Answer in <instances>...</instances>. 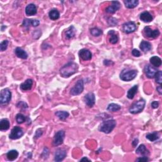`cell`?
Instances as JSON below:
<instances>
[{
    "label": "cell",
    "instance_id": "3957f363",
    "mask_svg": "<svg viewBox=\"0 0 162 162\" xmlns=\"http://www.w3.org/2000/svg\"><path fill=\"white\" fill-rule=\"evenodd\" d=\"M137 74V70L124 69L120 74V78L124 81H130L135 79Z\"/></svg>",
    "mask_w": 162,
    "mask_h": 162
},
{
    "label": "cell",
    "instance_id": "d6a6232c",
    "mask_svg": "<svg viewBox=\"0 0 162 162\" xmlns=\"http://www.w3.org/2000/svg\"><path fill=\"white\" fill-rule=\"evenodd\" d=\"M121 109V106L120 105H117V104L115 103H111L110 104L108 105V108H107V110L110 112H117L118 110H120Z\"/></svg>",
    "mask_w": 162,
    "mask_h": 162
},
{
    "label": "cell",
    "instance_id": "7402d4cb",
    "mask_svg": "<svg viewBox=\"0 0 162 162\" xmlns=\"http://www.w3.org/2000/svg\"><path fill=\"white\" fill-rule=\"evenodd\" d=\"M140 49L144 52H148L150 51L152 48V46L150 42L148 41H143L140 44Z\"/></svg>",
    "mask_w": 162,
    "mask_h": 162
},
{
    "label": "cell",
    "instance_id": "f546056e",
    "mask_svg": "<svg viewBox=\"0 0 162 162\" xmlns=\"http://www.w3.org/2000/svg\"><path fill=\"white\" fill-rule=\"evenodd\" d=\"M75 29L74 26H71L70 27L69 29L66 30L65 32V34H66V37L67 39H71L73 38L75 36Z\"/></svg>",
    "mask_w": 162,
    "mask_h": 162
},
{
    "label": "cell",
    "instance_id": "cb8c5ba5",
    "mask_svg": "<svg viewBox=\"0 0 162 162\" xmlns=\"http://www.w3.org/2000/svg\"><path fill=\"white\" fill-rule=\"evenodd\" d=\"M137 89H138V85H135L134 86L130 88V89L128 91L127 97L130 99H132L134 98V96L136 95V94L137 92Z\"/></svg>",
    "mask_w": 162,
    "mask_h": 162
},
{
    "label": "cell",
    "instance_id": "6da1fadb",
    "mask_svg": "<svg viewBox=\"0 0 162 162\" xmlns=\"http://www.w3.org/2000/svg\"><path fill=\"white\" fill-rule=\"evenodd\" d=\"M78 69L79 67L77 64L74 62H69L60 69V72L62 77H69L77 72Z\"/></svg>",
    "mask_w": 162,
    "mask_h": 162
},
{
    "label": "cell",
    "instance_id": "7bdbcfd3",
    "mask_svg": "<svg viewBox=\"0 0 162 162\" xmlns=\"http://www.w3.org/2000/svg\"><path fill=\"white\" fill-rule=\"evenodd\" d=\"M159 106V103L157 101H154V102H153L151 103V107L153 108H157Z\"/></svg>",
    "mask_w": 162,
    "mask_h": 162
},
{
    "label": "cell",
    "instance_id": "bcb514c9",
    "mask_svg": "<svg viewBox=\"0 0 162 162\" xmlns=\"http://www.w3.org/2000/svg\"><path fill=\"white\" fill-rule=\"evenodd\" d=\"M139 142V140L137 139H135L132 142V145L134 146V147H136V146L137 145V144H138Z\"/></svg>",
    "mask_w": 162,
    "mask_h": 162
},
{
    "label": "cell",
    "instance_id": "4316f807",
    "mask_svg": "<svg viewBox=\"0 0 162 162\" xmlns=\"http://www.w3.org/2000/svg\"><path fill=\"white\" fill-rule=\"evenodd\" d=\"M10 128V122L7 118L2 119L0 122V130H7Z\"/></svg>",
    "mask_w": 162,
    "mask_h": 162
},
{
    "label": "cell",
    "instance_id": "d4e9b609",
    "mask_svg": "<svg viewBox=\"0 0 162 162\" xmlns=\"http://www.w3.org/2000/svg\"><path fill=\"white\" fill-rule=\"evenodd\" d=\"M49 17L52 20H56L60 18V12L58 11L57 9H52L49 12Z\"/></svg>",
    "mask_w": 162,
    "mask_h": 162
},
{
    "label": "cell",
    "instance_id": "277c9868",
    "mask_svg": "<svg viewBox=\"0 0 162 162\" xmlns=\"http://www.w3.org/2000/svg\"><path fill=\"white\" fill-rule=\"evenodd\" d=\"M146 105V101L143 99H140L136 102L130 106L129 112L132 114H137L141 112Z\"/></svg>",
    "mask_w": 162,
    "mask_h": 162
},
{
    "label": "cell",
    "instance_id": "7dc6e473",
    "mask_svg": "<svg viewBox=\"0 0 162 162\" xmlns=\"http://www.w3.org/2000/svg\"><path fill=\"white\" fill-rule=\"evenodd\" d=\"M81 161H90V160H89V159L86 157H84L83 158H82L81 160Z\"/></svg>",
    "mask_w": 162,
    "mask_h": 162
},
{
    "label": "cell",
    "instance_id": "5bb4252c",
    "mask_svg": "<svg viewBox=\"0 0 162 162\" xmlns=\"http://www.w3.org/2000/svg\"><path fill=\"white\" fill-rule=\"evenodd\" d=\"M120 8V3L118 1H112V5L106 8V12L108 13H114Z\"/></svg>",
    "mask_w": 162,
    "mask_h": 162
},
{
    "label": "cell",
    "instance_id": "44dd1931",
    "mask_svg": "<svg viewBox=\"0 0 162 162\" xmlns=\"http://www.w3.org/2000/svg\"><path fill=\"white\" fill-rule=\"evenodd\" d=\"M108 35L110 36V39H109L110 42L113 44H117L118 41V37L117 34H115L114 30H110L108 32Z\"/></svg>",
    "mask_w": 162,
    "mask_h": 162
},
{
    "label": "cell",
    "instance_id": "ee69618b",
    "mask_svg": "<svg viewBox=\"0 0 162 162\" xmlns=\"http://www.w3.org/2000/svg\"><path fill=\"white\" fill-rule=\"evenodd\" d=\"M112 64H114L112 61L111 60H105L104 61V65L106 66H110L112 65Z\"/></svg>",
    "mask_w": 162,
    "mask_h": 162
},
{
    "label": "cell",
    "instance_id": "9c48e42d",
    "mask_svg": "<svg viewBox=\"0 0 162 162\" xmlns=\"http://www.w3.org/2000/svg\"><path fill=\"white\" fill-rule=\"evenodd\" d=\"M137 29L136 24L133 22H128L125 23L122 26V30L126 34H130L135 32Z\"/></svg>",
    "mask_w": 162,
    "mask_h": 162
},
{
    "label": "cell",
    "instance_id": "8d00e7d4",
    "mask_svg": "<svg viewBox=\"0 0 162 162\" xmlns=\"http://www.w3.org/2000/svg\"><path fill=\"white\" fill-rule=\"evenodd\" d=\"M9 42L8 40H4L3 42H1L0 44V50L1 51H4L7 50Z\"/></svg>",
    "mask_w": 162,
    "mask_h": 162
},
{
    "label": "cell",
    "instance_id": "836d02e7",
    "mask_svg": "<svg viewBox=\"0 0 162 162\" xmlns=\"http://www.w3.org/2000/svg\"><path fill=\"white\" fill-rule=\"evenodd\" d=\"M90 32L91 35L94 36V37H98V36H101L103 34L102 30H101L99 28H97V27H94V28L91 29Z\"/></svg>",
    "mask_w": 162,
    "mask_h": 162
},
{
    "label": "cell",
    "instance_id": "d6986e66",
    "mask_svg": "<svg viewBox=\"0 0 162 162\" xmlns=\"http://www.w3.org/2000/svg\"><path fill=\"white\" fill-rule=\"evenodd\" d=\"M33 85V81L32 79H27V80L23 82V83L20 85V89L23 91H28L30 90L32 87Z\"/></svg>",
    "mask_w": 162,
    "mask_h": 162
},
{
    "label": "cell",
    "instance_id": "f35d334b",
    "mask_svg": "<svg viewBox=\"0 0 162 162\" xmlns=\"http://www.w3.org/2000/svg\"><path fill=\"white\" fill-rule=\"evenodd\" d=\"M132 54L134 56L139 57L140 56V53L139 50H136V49H134V50L132 51Z\"/></svg>",
    "mask_w": 162,
    "mask_h": 162
},
{
    "label": "cell",
    "instance_id": "484cf974",
    "mask_svg": "<svg viewBox=\"0 0 162 162\" xmlns=\"http://www.w3.org/2000/svg\"><path fill=\"white\" fill-rule=\"evenodd\" d=\"M19 156V153L16 150L9 151L7 154V157L9 161H14Z\"/></svg>",
    "mask_w": 162,
    "mask_h": 162
},
{
    "label": "cell",
    "instance_id": "8fae6325",
    "mask_svg": "<svg viewBox=\"0 0 162 162\" xmlns=\"http://www.w3.org/2000/svg\"><path fill=\"white\" fill-rule=\"evenodd\" d=\"M144 31L146 36L149 38H157L160 35V31L158 29L152 30L149 26L145 27Z\"/></svg>",
    "mask_w": 162,
    "mask_h": 162
},
{
    "label": "cell",
    "instance_id": "ac0fdd59",
    "mask_svg": "<svg viewBox=\"0 0 162 162\" xmlns=\"http://www.w3.org/2000/svg\"><path fill=\"white\" fill-rule=\"evenodd\" d=\"M31 25L33 27H38L39 25V21L35 19H24L22 26L25 27H28Z\"/></svg>",
    "mask_w": 162,
    "mask_h": 162
},
{
    "label": "cell",
    "instance_id": "83f0119b",
    "mask_svg": "<svg viewBox=\"0 0 162 162\" xmlns=\"http://www.w3.org/2000/svg\"><path fill=\"white\" fill-rule=\"evenodd\" d=\"M149 61H150V63L155 67H159L161 65V60L160 58L158 56H152L150 60H149Z\"/></svg>",
    "mask_w": 162,
    "mask_h": 162
},
{
    "label": "cell",
    "instance_id": "b9f144b4",
    "mask_svg": "<svg viewBox=\"0 0 162 162\" xmlns=\"http://www.w3.org/2000/svg\"><path fill=\"white\" fill-rule=\"evenodd\" d=\"M42 134V131L41 129H38L37 131H36V134H35V137L36 138H38V137H41Z\"/></svg>",
    "mask_w": 162,
    "mask_h": 162
},
{
    "label": "cell",
    "instance_id": "7a4b0ae2",
    "mask_svg": "<svg viewBox=\"0 0 162 162\" xmlns=\"http://www.w3.org/2000/svg\"><path fill=\"white\" fill-rule=\"evenodd\" d=\"M116 126V122L114 119H110L103 122L99 125V130L106 134L110 133Z\"/></svg>",
    "mask_w": 162,
    "mask_h": 162
},
{
    "label": "cell",
    "instance_id": "e0dca14e",
    "mask_svg": "<svg viewBox=\"0 0 162 162\" xmlns=\"http://www.w3.org/2000/svg\"><path fill=\"white\" fill-rule=\"evenodd\" d=\"M140 19L145 23H149L151 22L153 19L152 15L148 11H144L140 15Z\"/></svg>",
    "mask_w": 162,
    "mask_h": 162
},
{
    "label": "cell",
    "instance_id": "60d3db41",
    "mask_svg": "<svg viewBox=\"0 0 162 162\" xmlns=\"http://www.w3.org/2000/svg\"><path fill=\"white\" fill-rule=\"evenodd\" d=\"M149 161V159L147 157H139L136 160V161Z\"/></svg>",
    "mask_w": 162,
    "mask_h": 162
},
{
    "label": "cell",
    "instance_id": "ab89813d",
    "mask_svg": "<svg viewBox=\"0 0 162 162\" xmlns=\"http://www.w3.org/2000/svg\"><path fill=\"white\" fill-rule=\"evenodd\" d=\"M17 106L19 107V108H27V107H28L27 104L23 102H19V104L17 105Z\"/></svg>",
    "mask_w": 162,
    "mask_h": 162
},
{
    "label": "cell",
    "instance_id": "52a82bcc",
    "mask_svg": "<svg viewBox=\"0 0 162 162\" xmlns=\"http://www.w3.org/2000/svg\"><path fill=\"white\" fill-rule=\"evenodd\" d=\"M65 132L64 130H59L55 134L53 139V145L58 146L63 143L65 138Z\"/></svg>",
    "mask_w": 162,
    "mask_h": 162
},
{
    "label": "cell",
    "instance_id": "ba28073f",
    "mask_svg": "<svg viewBox=\"0 0 162 162\" xmlns=\"http://www.w3.org/2000/svg\"><path fill=\"white\" fill-rule=\"evenodd\" d=\"M24 135V131L22 129L18 126H15L13 127V129L11 130V133L10 134V139H18L22 137Z\"/></svg>",
    "mask_w": 162,
    "mask_h": 162
},
{
    "label": "cell",
    "instance_id": "1f68e13d",
    "mask_svg": "<svg viewBox=\"0 0 162 162\" xmlns=\"http://www.w3.org/2000/svg\"><path fill=\"white\" fill-rule=\"evenodd\" d=\"M55 115L60 119V120H65L66 118H67L69 117V113L67 112H65V111H58L55 113Z\"/></svg>",
    "mask_w": 162,
    "mask_h": 162
},
{
    "label": "cell",
    "instance_id": "5b68a950",
    "mask_svg": "<svg viewBox=\"0 0 162 162\" xmlns=\"http://www.w3.org/2000/svg\"><path fill=\"white\" fill-rule=\"evenodd\" d=\"M11 99V93L10 89L5 88L1 91L0 94V103L1 105H7Z\"/></svg>",
    "mask_w": 162,
    "mask_h": 162
},
{
    "label": "cell",
    "instance_id": "4dcf8cb0",
    "mask_svg": "<svg viewBox=\"0 0 162 162\" xmlns=\"http://www.w3.org/2000/svg\"><path fill=\"white\" fill-rule=\"evenodd\" d=\"M159 137H160V135H159V134L157 132L149 133L146 135V139H148L151 142L157 140V139H159Z\"/></svg>",
    "mask_w": 162,
    "mask_h": 162
},
{
    "label": "cell",
    "instance_id": "7c38bea8",
    "mask_svg": "<svg viewBox=\"0 0 162 162\" xmlns=\"http://www.w3.org/2000/svg\"><path fill=\"white\" fill-rule=\"evenodd\" d=\"M84 102L89 107H93L95 104V95L93 93H89L84 96Z\"/></svg>",
    "mask_w": 162,
    "mask_h": 162
},
{
    "label": "cell",
    "instance_id": "f1b7e54d",
    "mask_svg": "<svg viewBox=\"0 0 162 162\" xmlns=\"http://www.w3.org/2000/svg\"><path fill=\"white\" fill-rule=\"evenodd\" d=\"M136 153L140 155H145L146 156L149 154V151L146 149V146L144 145H140L136 149Z\"/></svg>",
    "mask_w": 162,
    "mask_h": 162
},
{
    "label": "cell",
    "instance_id": "d590c367",
    "mask_svg": "<svg viewBox=\"0 0 162 162\" xmlns=\"http://www.w3.org/2000/svg\"><path fill=\"white\" fill-rule=\"evenodd\" d=\"M155 77L157 83L161 85L162 83V72L161 70H158L157 74H156Z\"/></svg>",
    "mask_w": 162,
    "mask_h": 162
},
{
    "label": "cell",
    "instance_id": "30bf717a",
    "mask_svg": "<svg viewBox=\"0 0 162 162\" xmlns=\"http://www.w3.org/2000/svg\"><path fill=\"white\" fill-rule=\"evenodd\" d=\"M145 73L146 75L149 79H152L155 77V76L157 74L158 70L155 67H153L150 65H146L145 67Z\"/></svg>",
    "mask_w": 162,
    "mask_h": 162
},
{
    "label": "cell",
    "instance_id": "603a6c76",
    "mask_svg": "<svg viewBox=\"0 0 162 162\" xmlns=\"http://www.w3.org/2000/svg\"><path fill=\"white\" fill-rule=\"evenodd\" d=\"M124 3L126 8H134L138 5L139 1H137V0H125Z\"/></svg>",
    "mask_w": 162,
    "mask_h": 162
},
{
    "label": "cell",
    "instance_id": "9a60e30c",
    "mask_svg": "<svg viewBox=\"0 0 162 162\" xmlns=\"http://www.w3.org/2000/svg\"><path fill=\"white\" fill-rule=\"evenodd\" d=\"M67 152L63 149H57L54 154V160L55 161H61L64 160V158L66 157Z\"/></svg>",
    "mask_w": 162,
    "mask_h": 162
},
{
    "label": "cell",
    "instance_id": "74e56055",
    "mask_svg": "<svg viewBox=\"0 0 162 162\" xmlns=\"http://www.w3.org/2000/svg\"><path fill=\"white\" fill-rule=\"evenodd\" d=\"M108 23L110 26H115L118 24L117 20L115 19V18H110L108 20Z\"/></svg>",
    "mask_w": 162,
    "mask_h": 162
},
{
    "label": "cell",
    "instance_id": "f6af8a7d",
    "mask_svg": "<svg viewBox=\"0 0 162 162\" xmlns=\"http://www.w3.org/2000/svg\"><path fill=\"white\" fill-rule=\"evenodd\" d=\"M157 91L158 92V93L160 94H162V88H161V85H159V86L157 88Z\"/></svg>",
    "mask_w": 162,
    "mask_h": 162
},
{
    "label": "cell",
    "instance_id": "8992f818",
    "mask_svg": "<svg viewBox=\"0 0 162 162\" xmlns=\"http://www.w3.org/2000/svg\"><path fill=\"white\" fill-rule=\"evenodd\" d=\"M84 91V81L82 79H80L77 82L75 85L70 90L71 95L76 96L81 94Z\"/></svg>",
    "mask_w": 162,
    "mask_h": 162
},
{
    "label": "cell",
    "instance_id": "4fadbf2b",
    "mask_svg": "<svg viewBox=\"0 0 162 162\" xmlns=\"http://www.w3.org/2000/svg\"><path fill=\"white\" fill-rule=\"evenodd\" d=\"M79 55L82 60L84 61L90 60L92 58V53L89 50H86V49H82L79 51Z\"/></svg>",
    "mask_w": 162,
    "mask_h": 162
},
{
    "label": "cell",
    "instance_id": "e575fe53",
    "mask_svg": "<svg viewBox=\"0 0 162 162\" xmlns=\"http://www.w3.org/2000/svg\"><path fill=\"white\" fill-rule=\"evenodd\" d=\"M26 117L22 114H19L16 116V121L17 122V123L19 124H23L24 122H26Z\"/></svg>",
    "mask_w": 162,
    "mask_h": 162
},
{
    "label": "cell",
    "instance_id": "ffe728a7",
    "mask_svg": "<svg viewBox=\"0 0 162 162\" xmlns=\"http://www.w3.org/2000/svg\"><path fill=\"white\" fill-rule=\"evenodd\" d=\"M15 53L17 55V56L20 58L26 60L28 58V54H27V53H26V51H24L20 48H17L15 49Z\"/></svg>",
    "mask_w": 162,
    "mask_h": 162
},
{
    "label": "cell",
    "instance_id": "2e32d148",
    "mask_svg": "<svg viewBox=\"0 0 162 162\" xmlns=\"http://www.w3.org/2000/svg\"><path fill=\"white\" fill-rule=\"evenodd\" d=\"M26 13L28 16H32L37 13V7L36 6L33 4L30 3L28 5L26 8Z\"/></svg>",
    "mask_w": 162,
    "mask_h": 162
}]
</instances>
